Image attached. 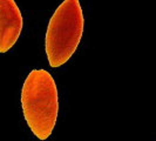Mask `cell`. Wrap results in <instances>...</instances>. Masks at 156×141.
I'll list each match as a JSON object with an SVG mask.
<instances>
[{
  "label": "cell",
  "mask_w": 156,
  "mask_h": 141,
  "mask_svg": "<svg viewBox=\"0 0 156 141\" xmlns=\"http://www.w3.org/2000/svg\"><path fill=\"white\" fill-rule=\"evenodd\" d=\"M21 106L27 125L38 139L46 140L58 119L59 99L53 77L45 70H33L21 91Z\"/></svg>",
  "instance_id": "1"
},
{
  "label": "cell",
  "mask_w": 156,
  "mask_h": 141,
  "mask_svg": "<svg viewBox=\"0 0 156 141\" xmlns=\"http://www.w3.org/2000/svg\"><path fill=\"white\" fill-rule=\"evenodd\" d=\"M83 26L80 1L63 0L51 18L46 32L45 49L51 67H60L72 58L81 41Z\"/></svg>",
  "instance_id": "2"
},
{
  "label": "cell",
  "mask_w": 156,
  "mask_h": 141,
  "mask_svg": "<svg viewBox=\"0 0 156 141\" xmlns=\"http://www.w3.org/2000/svg\"><path fill=\"white\" fill-rule=\"evenodd\" d=\"M23 16L14 0H0V53L14 46L23 31Z\"/></svg>",
  "instance_id": "3"
}]
</instances>
